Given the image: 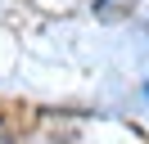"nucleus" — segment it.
I'll use <instances>...</instances> for the list:
<instances>
[{
  "label": "nucleus",
  "mask_w": 149,
  "mask_h": 144,
  "mask_svg": "<svg viewBox=\"0 0 149 144\" xmlns=\"http://www.w3.org/2000/svg\"><path fill=\"white\" fill-rule=\"evenodd\" d=\"M0 144H9V135H5V131H0Z\"/></svg>",
  "instance_id": "obj_1"
}]
</instances>
